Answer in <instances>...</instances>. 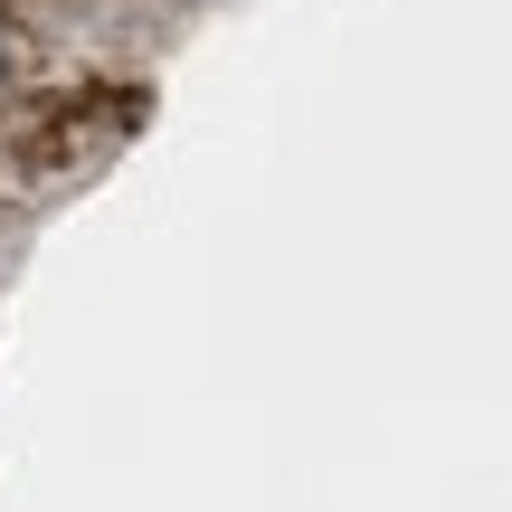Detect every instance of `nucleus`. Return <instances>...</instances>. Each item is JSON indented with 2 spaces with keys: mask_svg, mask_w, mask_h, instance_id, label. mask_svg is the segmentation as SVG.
<instances>
[{
  "mask_svg": "<svg viewBox=\"0 0 512 512\" xmlns=\"http://www.w3.org/2000/svg\"><path fill=\"white\" fill-rule=\"evenodd\" d=\"M0 76H10V57H0Z\"/></svg>",
  "mask_w": 512,
  "mask_h": 512,
  "instance_id": "nucleus-1",
  "label": "nucleus"
}]
</instances>
